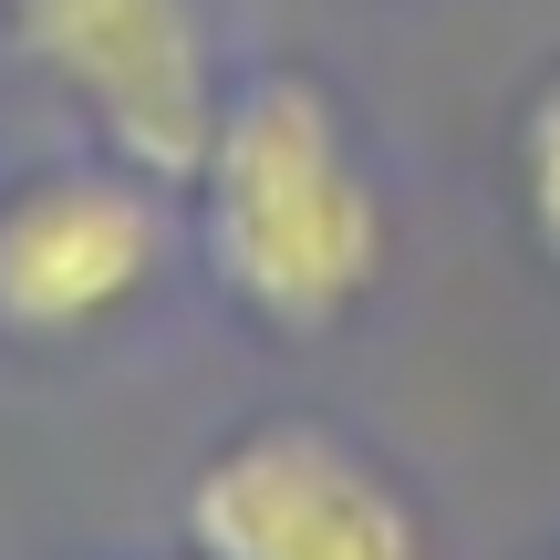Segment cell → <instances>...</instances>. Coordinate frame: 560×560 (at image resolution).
<instances>
[{"label":"cell","mask_w":560,"mask_h":560,"mask_svg":"<svg viewBox=\"0 0 560 560\" xmlns=\"http://www.w3.org/2000/svg\"><path fill=\"white\" fill-rule=\"evenodd\" d=\"M520 198H529V229L560 260V73L529 94V125H520Z\"/></svg>","instance_id":"obj_5"},{"label":"cell","mask_w":560,"mask_h":560,"mask_svg":"<svg viewBox=\"0 0 560 560\" xmlns=\"http://www.w3.org/2000/svg\"><path fill=\"white\" fill-rule=\"evenodd\" d=\"M198 560H425V509L322 416H249L177 499Z\"/></svg>","instance_id":"obj_3"},{"label":"cell","mask_w":560,"mask_h":560,"mask_svg":"<svg viewBox=\"0 0 560 560\" xmlns=\"http://www.w3.org/2000/svg\"><path fill=\"white\" fill-rule=\"evenodd\" d=\"M62 560H198V550H62Z\"/></svg>","instance_id":"obj_6"},{"label":"cell","mask_w":560,"mask_h":560,"mask_svg":"<svg viewBox=\"0 0 560 560\" xmlns=\"http://www.w3.org/2000/svg\"><path fill=\"white\" fill-rule=\"evenodd\" d=\"M177 260L166 187L115 156H52L0 177V342L62 353V342L125 322Z\"/></svg>","instance_id":"obj_4"},{"label":"cell","mask_w":560,"mask_h":560,"mask_svg":"<svg viewBox=\"0 0 560 560\" xmlns=\"http://www.w3.org/2000/svg\"><path fill=\"white\" fill-rule=\"evenodd\" d=\"M198 260L280 342H322L384 280V187L353 156L332 83L301 62H260L229 83L219 145L198 166Z\"/></svg>","instance_id":"obj_1"},{"label":"cell","mask_w":560,"mask_h":560,"mask_svg":"<svg viewBox=\"0 0 560 560\" xmlns=\"http://www.w3.org/2000/svg\"><path fill=\"white\" fill-rule=\"evenodd\" d=\"M0 32L94 136V156L156 187H198L229 104L208 0H0Z\"/></svg>","instance_id":"obj_2"}]
</instances>
